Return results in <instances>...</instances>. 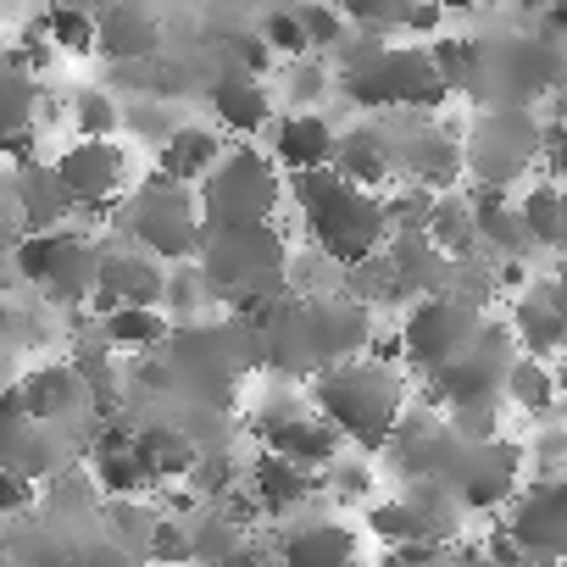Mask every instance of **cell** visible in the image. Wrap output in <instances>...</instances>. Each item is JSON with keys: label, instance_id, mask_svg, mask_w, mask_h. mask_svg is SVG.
Masks as SVG:
<instances>
[{"label": "cell", "instance_id": "cell-28", "mask_svg": "<svg viewBox=\"0 0 567 567\" xmlns=\"http://www.w3.org/2000/svg\"><path fill=\"white\" fill-rule=\"evenodd\" d=\"M128 456L145 473V484H151V478H167V473H189L200 451H195V440L184 429H140L128 440Z\"/></svg>", "mask_w": 567, "mask_h": 567}, {"label": "cell", "instance_id": "cell-42", "mask_svg": "<svg viewBox=\"0 0 567 567\" xmlns=\"http://www.w3.org/2000/svg\"><path fill=\"white\" fill-rule=\"evenodd\" d=\"M256 34H261V45H267L272 56H296V62L307 56V40H301V23H296V12H267Z\"/></svg>", "mask_w": 567, "mask_h": 567}, {"label": "cell", "instance_id": "cell-23", "mask_svg": "<svg viewBox=\"0 0 567 567\" xmlns=\"http://www.w3.org/2000/svg\"><path fill=\"white\" fill-rule=\"evenodd\" d=\"M284 567H357V539L340 523H307L284 534Z\"/></svg>", "mask_w": 567, "mask_h": 567}, {"label": "cell", "instance_id": "cell-19", "mask_svg": "<svg viewBox=\"0 0 567 567\" xmlns=\"http://www.w3.org/2000/svg\"><path fill=\"white\" fill-rule=\"evenodd\" d=\"M401 167L406 178H417V189H451L462 178V140L440 128H417L401 145Z\"/></svg>", "mask_w": 567, "mask_h": 567}, {"label": "cell", "instance_id": "cell-30", "mask_svg": "<svg viewBox=\"0 0 567 567\" xmlns=\"http://www.w3.org/2000/svg\"><path fill=\"white\" fill-rule=\"evenodd\" d=\"M250 484H256L250 495H256L261 512H296L312 495V478L301 467H290V462H278V456H261L256 473H250Z\"/></svg>", "mask_w": 567, "mask_h": 567}, {"label": "cell", "instance_id": "cell-8", "mask_svg": "<svg viewBox=\"0 0 567 567\" xmlns=\"http://www.w3.org/2000/svg\"><path fill=\"white\" fill-rule=\"evenodd\" d=\"M478 323H484V312L467 307L462 296H423V301L406 312V329H401L395 340H401V357H406L423 379H434L451 357H462V346L478 334Z\"/></svg>", "mask_w": 567, "mask_h": 567}, {"label": "cell", "instance_id": "cell-46", "mask_svg": "<svg viewBox=\"0 0 567 567\" xmlns=\"http://www.w3.org/2000/svg\"><path fill=\"white\" fill-rule=\"evenodd\" d=\"M323 90H329V73L318 68V62H296V73H290V101H296V112L301 106H312V101H323Z\"/></svg>", "mask_w": 567, "mask_h": 567}, {"label": "cell", "instance_id": "cell-18", "mask_svg": "<svg viewBox=\"0 0 567 567\" xmlns=\"http://www.w3.org/2000/svg\"><path fill=\"white\" fill-rule=\"evenodd\" d=\"M267 440V456L290 462V467H329L340 456V434L329 423H307V417H284V423H256Z\"/></svg>", "mask_w": 567, "mask_h": 567}, {"label": "cell", "instance_id": "cell-10", "mask_svg": "<svg viewBox=\"0 0 567 567\" xmlns=\"http://www.w3.org/2000/svg\"><path fill=\"white\" fill-rule=\"evenodd\" d=\"M128 228H134V239H140L151 256H167V261L195 256V250H200V234H206L195 200H189L184 189H173V184H156V178L134 195Z\"/></svg>", "mask_w": 567, "mask_h": 567}, {"label": "cell", "instance_id": "cell-21", "mask_svg": "<svg viewBox=\"0 0 567 567\" xmlns=\"http://www.w3.org/2000/svg\"><path fill=\"white\" fill-rule=\"evenodd\" d=\"M95 272H101V250L95 245H84L79 234H56V250H51V261H45V290L56 296V301H68V307H79L84 296H95Z\"/></svg>", "mask_w": 567, "mask_h": 567}, {"label": "cell", "instance_id": "cell-15", "mask_svg": "<svg viewBox=\"0 0 567 567\" xmlns=\"http://www.w3.org/2000/svg\"><path fill=\"white\" fill-rule=\"evenodd\" d=\"M90 18H95V51L112 56L117 68L162 51V23L145 7H106V12H90Z\"/></svg>", "mask_w": 567, "mask_h": 567}, {"label": "cell", "instance_id": "cell-32", "mask_svg": "<svg viewBox=\"0 0 567 567\" xmlns=\"http://www.w3.org/2000/svg\"><path fill=\"white\" fill-rule=\"evenodd\" d=\"M18 195H23V212H29L34 234H51V223H56V217L73 206V200L62 195L56 173H45L40 162H34V167H23V178H18Z\"/></svg>", "mask_w": 567, "mask_h": 567}, {"label": "cell", "instance_id": "cell-26", "mask_svg": "<svg viewBox=\"0 0 567 567\" xmlns=\"http://www.w3.org/2000/svg\"><path fill=\"white\" fill-rule=\"evenodd\" d=\"M467 212H473V239H478V245H495L506 261L528 256V234H523V223H517V206H512L501 189H478V195L467 200Z\"/></svg>", "mask_w": 567, "mask_h": 567}, {"label": "cell", "instance_id": "cell-31", "mask_svg": "<svg viewBox=\"0 0 567 567\" xmlns=\"http://www.w3.org/2000/svg\"><path fill=\"white\" fill-rule=\"evenodd\" d=\"M517 223H523V234H528V245H545V250H556L561 245V189L545 178V184H534L528 195H523V206H517Z\"/></svg>", "mask_w": 567, "mask_h": 567}, {"label": "cell", "instance_id": "cell-57", "mask_svg": "<svg viewBox=\"0 0 567 567\" xmlns=\"http://www.w3.org/2000/svg\"><path fill=\"white\" fill-rule=\"evenodd\" d=\"M523 567H561V561H528V556H523Z\"/></svg>", "mask_w": 567, "mask_h": 567}, {"label": "cell", "instance_id": "cell-48", "mask_svg": "<svg viewBox=\"0 0 567 567\" xmlns=\"http://www.w3.org/2000/svg\"><path fill=\"white\" fill-rule=\"evenodd\" d=\"M123 123H128V128H140V140H156V145L173 134V117H167L162 106H134Z\"/></svg>", "mask_w": 567, "mask_h": 567}, {"label": "cell", "instance_id": "cell-35", "mask_svg": "<svg viewBox=\"0 0 567 567\" xmlns=\"http://www.w3.org/2000/svg\"><path fill=\"white\" fill-rule=\"evenodd\" d=\"M101 334H106V346H162L167 340V318L145 312V307H117V312H106Z\"/></svg>", "mask_w": 567, "mask_h": 567}, {"label": "cell", "instance_id": "cell-25", "mask_svg": "<svg viewBox=\"0 0 567 567\" xmlns=\"http://www.w3.org/2000/svg\"><path fill=\"white\" fill-rule=\"evenodd\" d=\"M206 95H212L217 123H223V128H234V134H256V128H267V117H272L267 90H261L256 79H245V73H223Z\"/></svg>", "mask_w": 567, "mask_h": 567}, {"label": "cell", "instance_id": "cell-29", "mask_svg": "<svg viewBox=\"0 0 567 567\" xmlns=\"http://www.w3.org/2000/svg\"><path fill=\"white\" fill-rule=\"evenodd\" d=\"M423 239L445 256V261H467L473 256V212H467V195H440L429 200V217H423Z\"/></svg>", "mask_w": 567, "mask_h": 567}, {"label": "cell", "instance_id": "cell-55", "mask_svg": "<svg viewBox=\"0 0 567 567\" xmlns=\"http://www.w3.org/2000/svg\"><path fill=\"white\" fill-rule=\"evenodd\" d=\"M217 567H267V561H261L256 550H234V556H228V561H217Z\"/></svg>", "mask_w": 567, "mask_h": 567}, {"label": "cell", "instance_id": "cell-56", "mask_svg": "<svg viewBox=\"0 0 567 567\" xmlns=\"http://www.w3.org/2000/svg\"><path fill=\"white\" fill-rule=\"evenodd\" d=\"M7 357H12V346H7V312H0V368H7Z\"/></svg>", "mask_w": 567, "mask_h": 567}, {"label": "cell", "instance_id": "cell-24", "mask_svg": "<svg viewBox=\"0 0 567 567\" xmlns=\"http://www.w3.org/2000/svg\"><path fill=\"white\" fill-rule=\"evenodd\" d=\"M401 506H406V517H412V528H417L423 545H445V539L462 528L456 495H451L445 484H434V478H412L406 495H401Z\"/></svg>", "mask_w": 567, "mask_h": 567}, {"label": "cell", "instance_id": "cell-14", "mask_svg": "<svg viewBox=\"0 0 567 567\" xmlns=\"http://www.w3.org/2000/svg\"><path fill=\"white\" fill-rule=\"evenodd\" d=\"M506 334L523 340L528 362H545V357L561 351V340H567V312H561L556 278H545V284H534V290L517 296V307H512V329H506Z\"/></svg>", "mask_w": 567, "mask_h": 567}, {"label": "cell", "instance_id": "cell-1", "mask_svg": "<svg viewBox=\"0 0 567 567\" xmlns=\"http://www.w3.org/2000/svg\"><path fill=\"white\" fill-rule=\"evenodd\" d=\"M296 206L307 212V228L318 239V250L334 261V267H362L384 250V200H373L368 189L334 178L329 167L323 173H301L296 178Z\"/></svg>", "mask_w": 567, "mask_h": 567}, {"label": "cell", "instance_id": "cell-6", "mask_svg": "<svg viewBox=\"0 0 567 567\" xmlns=\"http://www.w3.org/2000/svg\"><path fill=\"white\" fill-rule=\"evenodd\" d=\"M278 206V167L256 151H228L200 184V228H261Z\"/></svg>", "mask_w": 567, "mask_h": 567}, {"label": "cell", "instance_id": "cell-38", "mask_svg": "<svg viewBox=\"0 0 567 567\" xmlns=\"http://www.w3.org/2000/svg\"><path fill=\"white\" fill-rule=\"evenodd\" d=\"M90 484H101V489L117 495V501H134V495L145 489V473L134 467L128 451H95V478H90Z\"/></svg>", "mask_w": 567, "mask_h": 567}, {"label": "cell", "instance_id": "cell-13", "mask_svg": "<svg viewBox=\"0 0 567 567\" xmlns=\"http://www.w3.org/2000/svg\"><path fill=\"white\" fill-rule=\"evenodd\" d=\"M51 173H56V184L73 206H106L128 184V162L106 140H79L73 151H62V162Z\"/></svg>", "mask_w": 567, "mask_h": 567}, {"label": "cell", "instance_id": "cell-37", "mask_svg": "<svg viewBox=\"0 0 567 567\" xmlns=\"http://www.w3.org/2000/svg\"><path fill=\"white\" fill-rule=\"evenodd\" d=\"M234 550H245V545H239V523H234V517L212 512V517H200V523L189 528V561L217 567V561H228Z\"/></svg>", "mask_w": 567, "mask_h": 567}, {"label": "cell", "instance_id": "cell-33", "mask_svg": "<svg viewBox=\"0 0 567 567\" xmlns=\"http://www.w3.org/2000/svg\"><path fill=\"white\" fill-rule=\"evenodd\" d=\"M501 395H512L523 412L545 417V412H550V401H556V379H550V368H545V362L512 357V368H506V379H501Z\"/></svg>", "mask_w": 567, "mask_h": 567}, {"label": "cell", "instance_id": "cell-54", "mask_svg": "<svg viewBox=\"0 0 567 567\" xmlns=\"http://www.w3.org/2000/svg\"><path fill=\"white\" fill-rule=\"evenodd\" d=\"M534 456L545 462V478H556V462H561V429H545V434L534 440Z\"/></svg>", "mask_w": 567, "mask_h": 567}, {"label": "cell", "instance_id": "cell-22", "mask_svg": "<svg viewBox=\"0 0 567 567\" xmlns=\"http://www.w3.org/2000/svg\"><path fill=\"white\" fill-rule=\"evenodd\" d=\"M217 156H223L217 134H206V128H173V134L162 140V156H156V184L184 189V184L206 178Z\"/></svg>", "mask_w": 567, "mask_h": 567}, {"label": "cell", "instance_id": "cell-52", "mask_svg": "<svg viewBox=\"0 0 567 567\" xmlns=\"http://www.w3.org/2000/svg\"><path fill=\"white\" fill-rule=\"evenodd\" d=\"M189 473H195V489L217 495V489L228 484V473H234V467H228V456H212V462H200V456H195V467H189Z\"/></svg>", "mask_w": 567, "mask_h": 567}, {"label": "cell", "instance_id": "cell-17", "mask_svg": "<svg viewBox=\"0 0 567 567\" xmlns=\"http://www.w3.org/2000/svg\"><path fill=\"white\" fill-rule=\"evenodd\" d=\"M95 296H101L106 312H117V307H145V312H156V307H162V267L145 261V256H101Z\"/></svg>", "mask_w": 567, "mask_h": 567}, {"label": "cell", "instance_id": "cell-3", "mask_svg": "<svg viewBox=\"0 0 567 567\" xmlns=\"http://www.w3.org/2000/svg\"><path fill=\"white\" fill-rule=\"evenodd\" d=\"M346 56V95L357 101V106H401V112H440V101H445V84L434 79V68H429V56L423 51H406V45H384V40H373V34H362V40H351V51H340Z\"/></svg>", "mask_w": 567, "mask_h": 567}, {"label": "cell", "instance_id": "cell-4", "mask_svg": "<svg viewBox=\"0 0 567 567\" xmlns=\"http://www.w3.org/2000/svg\"><path fill=\"white\" fill-rule=\"evenodd\" d=\"M312 401H318V412H323V423L334 434H351L357 445H384L395 434V423H401L406 390L379 362H346V368L318 373Z\"/></svg>", "mask_w": 567, "mask_h": 567}, {"label": "cell", "instance_id": "cell-16", "mask_svg": "<svg viewBox=\"0 0 567 567\" xmlns=\"http://www.w3.org/2000/svg\"><path fill=\"white\" fill-rule=\"evenodd\" d=\"M334 178H346V184H357V189H368L373 195V184H390V167H395V145H390V134L384 128H373V123H362V128H346V134H334Z\"/></svg>", "mask_w": 567, "mask_h": 567}, {"label": "cell", "instance_id": "cell-47", "mask_svg": "<svg viewBox=\"0 0 567 567\" xmlns=\"http://www.w3.org/2000/svg\"><path fill=\"white\" fill-rule=\"evenodd\" d=\"M228 45H234V62H239L234 73H245V79H261V73L272 68V51L261 45V34H234Z\"/></svg>", "mask_w": 567, "mask_h": 567}, {"label": "cell", "instance_id": "cell-20", "mask_svg": "<svg viewBox=\"0 0 567 567\" xmlns=\"http://www.w3.org/2000/svg\"><path fill=\"white\" fill-rule=\"evenodd\" d=\"M272 151H278V162L290 167L296 178L301 173H323L329 156H334V128L318 112H290L278 123V134H272Z\"/></svg>", "mask_w": 567, "mask_h": 567}, {"label": "cell", "instance_id": "cell-11", "mask_svg": "<svg viewBox=\"0 0 567 567\" xmlns=\"http://www.w3.org/2000/svg\"><path fill=\"white\" fill-rule=\"evenodd\" d=\"M517 473H523V445H506V440L462 445V451H456V467H451V478H445V489L456 495L462 512H495L501 501H512Z\"/></svg>", "mask_w": 567, "mask_h": 567}, {"label": "cell", "instance_id": "cell-43", "mask_svg": "<svg viewBox=\"0 0 567 567\" xmlns=\"http://www.w3.org/2000/svg\"><path fill=\"white\" fill-rule=\"evenodd\" d=\"M296 23H301L307 51H318V45H346V18H340L334 7H301Z\"/></svg>", "mask_w": 567, "mask_h": 567}, {"label": "cell", "instance_id": "cell-9", "mask_svg": "<svg viewBox=\"0 0 567 567\" xmlns=\"http://www.w3.org/2000/svg\"><path fill=\"white\" fill-rule=\"evenodd\" d=\"M506 368H512V334L501 323H478V334L462 346V357H451L429 379V395L445 406H484L501 395Z\"/></svg>", "mask_w": 567, "mask_h": 567}, {"label": "cell", "instance_id": "cell-34", "mask_svg": "<svg viewBox=\"0 0 567 567\" xmlns=\"http://www.w3.org/2000/svg\"><path fill=\"white\" fill-rule=\"evenodd\" d=\"M40 34L51 51H68V56H90L95 51V18L79 12V7H56L40 18Z\"/></svg>", "mask_w": 567, "mask_h": 567}, {"label": "cell", "instance_id": "cell-49", "mask_svg": "<svg viewBox=\"0 0 567 567\" xmlns=\"http://www.w3.org/2000/svg\"><path fill=\"white\" fill-rule=\"evenodd\" d=\"M368 489H373V473H368L362 462H340V467H334V495H340V501H362Z\"/></svg>", "mask_w": 567, "mask_h": 567}, {"label": "cell", "instance_id": "cell-40", "mask_svg": "<svg viewBox=\"0 0 567 567\" xmlns=\"http://www.w3.org/2000/svg\"><path fill=\"white\" fill-rule=\"evenodd\" d=\"M162 301L173 312H200L212 301V284L200 278V267H173V272H162Z\"/></svg>", "mask_w": 567, "mask_h": 567}, {"label": "cell", "instance_id": "cell-44", "mask_svg": "<svg viewBox=\"0 0 567 567\" xmlns=\"http://www.w3.org/2000/svg\"><path fill=\"white\" fill-rule=\"evenodd\" d=\"M368 528H373V534H379L390 550H401V545H423L401 501H390V506H373V512H368Z\"/></svg>", "mask_w": 567, "mask_h": 567}, {"label": "cell", "instance_id": "cell-27", "mask_svg": "<svg viewBox=\"0 0 567 567\" xmlns=\"http://www.w3.org/2000/svg\"><path fill=\"white\" fill-rule=\"evenodd\" d=\"M12 395H18V412H23L29 423H56L62 412L79 406L84 384L73 379V368H40V373H29Z\"/></svg>", "mask_w": 567, "mask_h": 567}, {"label": "cell", "instance_id": "cell-2", "mask_svg": "<svg viewBox=\"0 0 567 567\" xmlns=\"http://www.w3.org/2000/svg\"><path fill=\"white\" fill-rule=\"evenodd\" d=\"M561 84V45H545L539 34H495L473 40V73L467 95L489 112H528L539 95H556Z\"/></svg>", "mask_w": 567, "mask_h": 567}, {"label": "cell", "instance_id": "cell-39", "mask_svg": "<svg viewBox=\"0 0 567 567\" xmlns=\"http://www.w3.org/2000/svg\"><path fill=\"white\" fill-rule=\"evenodd\" d=\"M451 440H462V445H489V440H501V412H495V401H484V406H451V429H445Z\"/></svg>", "mask_w": 567, "mask_h": 567}, {"label": "cell", "instance_id": "cell-45", "mask_svg": "<svg viewBox=\"0 0 567 567\" xmlns=\"http://www.w3.org/2000/svg\"><path fill=\"white\" fill-rule=\"evenodd\" d=\"M145 556H151L156 567H167V561H189V528H184V523H151Z\"/></svg>", "mask_w": 567, "mask_h": 567}, {"label": "cell", "instance_id": "cell-51", "mask_svg": "<svg viewBox=\"0 0 567 567\" xmlns=\"http://www.w3.org/2000/svg\"><path fill=\"white\" fill-rule=\"evenodd\" d=\"M34 501V484L29 478H18V473H7L0 467V512H23Z\"/></svg>", "mask_w": 567, "mask_h": 567}, {"label": "cell", "instance_id": "cell-41", "mask_svg": "<svg viewBox=\"0 0 567 567\" xmlns=\"http://www.w3.org/2000/svg\"><path fill=\"white\" fill-rule=\"evenodd\" d=\"M73 123H79V134H84V140H106V134L123 123V112H117L101 90H84V95H79V106H73Z\"/></svg>", "mask_w": 567, "mask_h": 567}, {"label": "cell", "instance_id": "cell-50", "mask_svg": "<svg viewBox=\"0 0 567 567\" xmlns=\"http://www.w3.org/2000/svg\"><path fill=\"white\" fill-rule=\"evenodd\" d=\"M73 567H128V550L112 545V539H101V545H84V550L73 556Z\"/></svg>", "mask_w": 567, "mask_h": 567}, {"label": "cell", "instance_id": "cell-53", "mask_svg": "<svg viewBox=\"0 0 567 567\" xmlns=\"http://www.w3.org/2000/svg\"><path fill=\"white\" fill-rule=\"evenodd\" d=\"M445 12L440 7H401V29H417V34H440Z\"/></svg>", "mask_w": 567, "mask_h": 567}, {"label": "cell", "instance_id": "cell-5", "mask_svg": "<svg viewBox=\"0 0 567 567\" xmlns=\"http://www.w3.org/2000/svg\"><path fill=\"white\" fill-rule=\"evenodd\" d=\"M200 278L212 284V296L228 301H272L284 290V267H290V250H284L278 228H206L200 234Z\"/></svg>", "mask_w": 567, "mask_h": 567}, {"label": "cell", "instance_id": "cell-36", "mask_svg": "<svg viewBox=\"0 0 567 567\" xmlns=\"http://www.w3.org/2000/svg\"><path fill=\"white\" fill-rule=\"evenodd\" d=\"M29 123H34V79L0 62V140L29 134Z\"/></svg>", "mask_w": 567, "mask_h": 567}, {"label": "cell", "instance_id": "cell-7", "mask_svg": "<svg viewBox=\"0 0 567 567\" xmlns=\"http://www.w3.org/2000/svg\"><path fill=\"white\" fill-rule=\"evenodd\" d=\"M539 156V117L534 112H484L473 123V140L462 145V173L473 167V178L484 189H506L512 178H523V167Z\"/></svg>", "mask_w": 567, "mask_h": 567}, {"label": "cell", "instance_id": "cell-12", "mask_svg": "<svg viewBox=\"0 0 567 567\" xmlns=\"http://www.w3.org/2000/svg\"><path fill=\"white\" fill-rule=\"evenodd\" d=\"M506 534L528 561H561V550H567V484L561 478L528 484Z\"/></svg>", "mask_w": 567, "mask_h": 567}]
</instances>
